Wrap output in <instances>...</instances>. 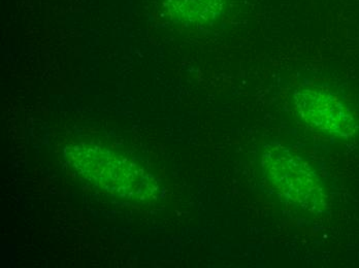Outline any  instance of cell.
Instances as JSON below:
<instances>
[{
  "label": "cell",
  "mask_w": 359,
  "mask_h": 268,
  "mask_svg": "<svg viewBox=\"0 0 359 268\" xmlns=\"http://www.w3.org/2000/svg\"><path fill=\"white\" fill-rule=\"evenodd\" d=\"M262 169L266 180L286 202L310 213L325 210L327 196L323 182L301 157L285 148H271L262 156Z\"/></svg>",
  "instance_id": "cell-2"
},
{
  "label": "cell",
  "mask_w": 359,
  "mask_h": 268,
  "mask_svg": "<svg viewBox=\"0 0 359 268\" xmlns=\"http://www.w3.org/2000/svg\"><path fill=\"white\" fill-rule=\"evenodd\" d=\"M72 167L97 188L119 197L144 202L153 197L156 185L152 176L137 165L102 149L90 145H78L69 150Z\"/></svg>",
  "instance_id": "cell-1"
},
{
  "label": "cell",
  "mask_w": 359,
  "mask_h": 268,
  "mask_svg": "<svg viewBox=\"0 0 359 268\" xmlns=\"http://www.w3.org/2000/svg\"><path fill=\"white\" fill-rule=\"evenodd\" d=\"M227 0H166L168 14L185 25L209 23L222 14Z\"/></svg>",
  "instance_id": "cell-4"
},
{
  "label": "cell",
  "mask_w": 359,
  "mask_h": 268,
  "mask_svg": "<svg viewBox=\"0 0 359 268\" xmlns=\"http://www.w3.org/2000/svg\"><path fill=\"white\" fill-rule=\"evenodd\" d=\"M295 110L315 132L334 137L355 134L358 122L349 108L334 93L320 88L302 89L295 95Z\"/></svg>",
  "instance_id": "cell-3"
}]
</instances>
